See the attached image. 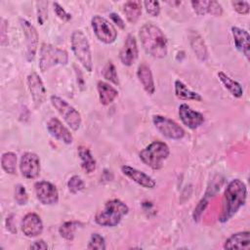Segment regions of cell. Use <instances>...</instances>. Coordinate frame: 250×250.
<instances>
[{"instance_id": "obj_21", "label": "cell", "mask_w": 250, "mask_h": 250, "mask_svg": "<svg viewBox=\"0 0 250 250\" xmlns=\"http://www.w3.org/2000/svg\"><path fill=\"white\" fill-rule=\"evenodd\" d=\"M137 76L144 90L148 95H153L155 92V84H154V79H153V75L150 70V67L145 62L141 63L137 70Z\"/></svg>"}, {"instance_id": "obj_37", "label": "cell", "mask_w": 250, "mask_h": 250, "mask_svg": "<svg viewBox=\"0 0 250 250\" xmlns=\"http://www.w3.org/2000/svg\"><path fill=\"white\" fill-rule=\"evenodd\" d=\"M53 7H54V12L58 16L59 19H61L63 21H68L71 20V15L68 14L63 9V7H62L58 2H54L53 3Z\"/></svg>"}, {"instance_id": "obj_35", "label": "cell", "mask_w": 250, "mask_h": 250, "mask_svg": "<svg viewBox=\"0 0 250 250\" xmlns=\"http://www.w3.org/2000/svg\"><path fill=\"white\" fill-rule=\"evenodd\" d=\"M15 200L19 205H25L28 200V194L25 188L19 184L15 188Z\"/></svg>"}, {"instance_id": "obj_32", "label": "cell", "mask_w": 250, "mask_h": 250, "mask_svg": "<svg viewBox=\"0 0 250 250\" xmlns=\"http://www.w3.org/2000/svg\"><path fill=\"white\" fill-rule=\"evenodd\" d=\"M87 248L90 250H104L105 249L104 238L99 233H92L91 238L88 242Z\"/></svg>"}, {"instance_id": "obj_2", "label": "cell", "mask_w": 250, "mask_h": 250, "mask_svg": "<svg viewBox=\"0 0 250 250\" xmlns=\"http://www.w3.org/2000/svg\"><path fill=\"white\" fill-rule=\"evenodd\" d=\"M141 44L146 54L156 59L167 56V39L162 30L152 23L144 24L139 31Z\"/></svg>"}, {"instance_id": "obj_9", "label": "cell", "mask_w": 250, "mask_h": 250, "mask_svg": "<svg viewBox=\"0 0 250 250\" xmlns=\"http://www.w3.org/2000/svg\"><path fill=\"white\" fill-rule=\"evenodd\" d=\"M152 122L156 130L167 139L180 140L186 134L183 127H181L177 122L166 116L153 115Z\"/></svg>"}, {"instance_id": "obj_6", "label": "cell", "mask_w": 250, "mask_h": 250, "mask_svg": "<svg viewBox=\"0 0 250 250\" xmlns=\"http://www.w3.org/2000/svg\"><path fill=\"white\" fill-rule=\"evenodd\" d=\"M68 62V54L65 50L54 45L43 43L39 53V68L45 72L55 65H65Z\"/></svg>"}, {"instance_id": "obj_8", "label": "cell", "mask_w": 250, "mask_h": 250, "mask_svg": "<svg viewBox=\"0 0 250 250\" xmlns=\"http://www.w3.org/2000/svg\"><path fill=\"white\" fill-rule=\"evenodd\" d=\"M91 25L96 37L104 44H112L117 38V31L113 24L105 18L96 15L91 20Z\"/></svg>"}, {"instance_id": "obj_25", "label": "cell", "mask_w": 250, "mask_h": 250, "mask_svg": "<svg viewBox=\"0 0 250 250\" xmlns=\"http://www.w3.org/2000/svg\"><path fill=\"white\" fill-rule=\"evenodd\" d=\"M174 86H175V95L178 99L183 101H195V102L202 101V97L200 94L188 89L187 85L183 83L181 80H176Z\"/></svg>"}, {"instance_id": "obj_14", "label": "cell", "mask_w": 250, "mask_h": 250, "mask_svg": "<svg viewBox=\"0 0 250 250\" xmlns=\"http://www.w3.org/2000/svg\"><path fill=\"white\" fill-rule=\"evenodd\" d=\"M178 113H179V117H180L182 123L191 130L197 129L205 121V118L202 113H200L196 110H193L187 104H180Z\"/></svg>"}, {"instance_id": "obj_13", "label": "cell", "mask_w": 250, "mask_h": 250, "mask_svg": "<svg viewBox=\"0 0 250 250\" xmlns=\"http://www.w3.org/2000/svg\"><path fill=\"white\" fill-rule=\"evenodd\" d=\"M20 170L25 179H35L40 173V159L36 153L25 152L20 161Z\"/></svg>"}, {"instance_id": "obj_42", "label": "cell", "mask_w": 250, "mask_h": 250, "mask_svg": "<svg viewBox=\"0 0 250 250\" xmlns=\"http://www.w3.org/2000/svg\"><path fill=\"white\" fill-rule=\"evenodd\" d=\"M14 215H10L7 217L6 219V228L7 229L12 232V233H16L17 232V229H16V226L14 224Z\"/></svg>"}, {"instance_id": "obj_39", "label": "cell", "mask_w": 250, "mask_h": 250, "mask_svg": "<svg viewBox=\"0 0 250 250\" xmlns=\"http://www.w3.org/2000/svg\"><path fill=\"white\" fill-rule=\"evenodd\" d=\"M207 205H208V200L206 199V197L202 198V199L198 202V204H197L196 207L194 208V212H193V215H192L193 220H194L195 222H198V221H199V219H200V217H201L203 211H204L205 208L207 207Z\"/></svg>"}, {"instance_id": "obj_29", "label": "cell", "mask_w": 250, "mask_h": 250, "mask_svg": "<svg viewBox=\"0 0 250 250\" xmlns=\"http://www.w3.org/2000/svg\"><path fill=\"white\" fill-rule=\"evenodd\" d=\"M83 225L80 223V222H77V221H68V222H65L63 223L60 229H59V232L61 234V236L66 240H73L74 238V233H75V230L82 227Z\"/></svg>"}, {"instance_id": "obj_11", "label": "cell", "mask_w": 250, "mask_h": 250, "mask_svg": "<svg viewBox=\"0 0 250 250\" xmlns=\"http://www.w3.org/2000/svg\"><path fill=\"white\" fill-rule=\"evenodd\" d=\"M37 199L44 205H54L59 201V191L55 185L47 181H39L34 185Z\"/></svg>"}, {"instance_id": "obj_20", "label": "cell", "mask_w": 250, "mask_h": 250, "mask_svg": "<svg viewBox=\"0 0 250 250\" xmlns=\"http://www.w3.org/2000/svg\"><path fill=\"white\" fill-rule=\"evenodd\" d=\"M193 11L199 15L203 16L209 14L211 16L220 17L223 15V8L221 4L214 0H202V1H191L190 2Z\"/></svg>"}, {"instance_id": "obj_26", "label": "cell", "mask_w": 250, "mask_h": 250, "mask_svg": "<svg viewBox=\"0 0 250 250\" xmlns=\"http://www.w3.org/2000/svg\"><path fill=\"white\" fill-rule=\"evenodd\" d=\"M78 156L81 160V167L87 173L91 174L96 170V160L92 155L90 149L84 146H80L77 148Z\"/></svg>"}, {"instance_id": "obj_16", "label": "cell", "mask_w": 250, "mask_h": 250, "mask_svg": "<svg viewBox=\"0 0 250 250\" xmlns=\"http://www.w3.org/2000/svg\"><path fill=\"white\" fill-rule=\"evenodd\" d=\"M21 231L27 237H36L43 231V222L36 213H27L21 220Z\"/></svg>"}, {"instance_id": "obj_41", "label": "cell", "mask_w": 250, "mask_h": 250, "mask_svg": "<svg viewBox=\"0 0 250 250\" xmlns=\"http://www.w3.org/2000/svg\"><path fill=\"white\" fill-rule=\"evenodd\" d=\"M109 18L111 19V21H113V23H115L120 29H124L125 28V23L124 21L121 19V17L116 14V13H110L109 14Z\"/></svg>"}, {"instance_id": "obj_3", "label": "cell", "mask_w": 250, "mask_h": 250, "mask_svg": "<svg viewBox=\"0 0 250 250\" xmlns=\"http://www.w3.org/2000/svg\"><path fill=\"white\" fill-rule=\"evenodd\" d=\"M128 206L119 199H111L104 203V209L95 216V222L102 227H115L128 214Z\"/></svg>"}, {"instance_id": "obj_40", "label": "cell", "mask_w": 250, "mask_h": 250, "mask_svg": "<svg viewBox=\"0 0 250 250\" xmlns=\"http://www.w3.org/2000/svg\"><path fill=\"white\" fill-rule=\"evenodd\" d=\"M7 29H8V22L6 20L1 19V26H0V44L1 46H6L8 44V36H7Z\"/></svg>"}, {"instance_id": "obj_5", "label": "cell", "mask_w": 250, "mask_h": 250, "mask_svg": "<svg viewBox=\"0 0 250 250\" xmlns=\"http://www.w3.org/2000/svg\"><path fill=\"white\" fill-rule=\"evenodd\" d=\"M70 43L71 50L76 60L88 72H91L93 70V60L87 36L82 30H74L70 36Z\"/></svg>"}, {"instance_id": "obj_4", "label": "cell", "mask_w": 250, "mask_h": 250, "mask_svg": "<svg viewBox=\"0 0 250 250\" xmlns=\"http://www.w3.org/2000/svg\"><path fill=\"white\" fill-rule=\"evenodd\" d=\"M170 154L167 144L161 141H154L142 149L139 153L141 161L153 170H159L163 167V162Z\"/></svg>"}, {"instance_id": "obj_30", "label": "cell", "mask_w": 250, "mask_h": 250, "mask_svg": "<svg viewBox=\"0 0 250 250\" xmlns=\"http://www.w3.org/2000/svg\"><path fill=\"white\" fill-rule=\"evenodd\" d=\"M1 166L8 174H16L17 172V155L12 151H8L2 154Z\"/></svg>"}, {"instance_id": "obj_10", "label": "cell", "mask_w": 250, "mask_h": 250, "mask_svg": "<svg viewBox=\"0 0 250 250\" xmlns=\"http://www.w3.org/2000/svg\"><path fill=\"white\" fill-rule=\"evenodd\" d=\"M21 26L23 30V34L25 37L26 43V60L27 62H32L35 58L37 47H38V33L34 25L24 19L20 20Z\"/></svg>"}, {"instance_id": "obj_23", "label": "cell", "mask_w": 250, "mask_h": 250, "mask_svg": "<svg viewBox=\"0 0 250 250\" xmlns=\"http://www.w3.org/2000/svg\"><path fill=\"white\" fill-rule=\"evenodd\" d=\"M97 90L100 102L104 105L110 104L118 96V91L104 81H98Z\"/></svg>"}, {"instance_id": "obj_36", "label": "cell", "mask_w": 250, "mask_h": 250, "mask_svg": "<svg viewBox=\"0 0 250 250\" xmlns=\"http://www.w3.org/2000/svg\"><path fill=\"white\" fill-rule=\"evenodd\" d=\"M144 6L146 12L151 17H157L160 13V5L158 1H145Z\"/></svg>"}, {"instance_id": "obj_17", "label": "cell", "mask_w": 250, "mask_h": 250, "mask_svg": "<svg viewBox=\"0 0 250 250\" xmlns=\"http://www.w3.org/2000/svg\"><path fill=\"white\" fill-rule=\"evenodd\" d=\"M46 128L50 135L60 142L69 145L73 142V136L70 131L57 117H52L48 120Z\"/></svg>"}, {"instance_id": "obj_15", "label": "cell", "mask_w": 250, "mask_h": 250, "mask_svg": "<svg viewBox=\"0 0 250 250\" xmlns=\"http://www.w3.org/2000/svg\"><path fill=\"white\" fill-rule=\"evenodd\" d=\"M139 50L137 40L132 34H128L119 52V59L123 65L131 66L138 59Z\"/></svg>"}, {"instance_id": "obj_27", "label": "cell", "mask_w": 250, "mask_h": 250, "mask_svg": "<svg viewBox=\"0 0 250 250\" xmlns=\"http://www.w3.org/2000/svg\"><path fill=\"white\" fill-rule=\"evenodd\" d=\"M123 12L129 22L136 23L142 15L141 1H136V0L127 1L123 6Z\"/></svg>"}, {"instance_id": "obj_12", "label": "cell", "mask_w": 250, "mask_h": 250, "mask_svg": "<svg viewBox=\"0 0 250 250\" xmlns=\"http://www.w3.org/2000/svg\"><path fill=\"white\" fill-rule=\"evenodd\" d=\"M26 83L34 105L39 107L46 100V88L41 77L33 71L27 75Z\"/></svg>"}, {"instance_id": "obj_7", "label": "cell", "mask_w": 250, "mask_h": 250, "mask_svg": "<svg viewBox=\"0 0 250 250\" xmlns=\"http://www.w3.org/2000/svg\"><path fill=\"white\" fill-rule=\"evenodd\" d=\"M50 102L72 131H77L80 128L82 119L77 109H75L65 100L56 95L50 97Z\"/></svg>"}, {"instance_id": "obj_18", "label": "cell", "mask_w": 250, "mask_h": 250, "mask_svg": "<svg viewBox=\"0 0 250 250\" xmlns=\"http://www.w3.org/2000/svg\"><path fill=\"white\" fill-rule=\"evenodd\" d=\"M121 171L126 177H128L138 185L142 186L143 188H154L156 186V182L150 176L136 168H133L128 165H123L121 166Z\"/></svg>"}, {"instance_id": "obj_24", "label": "cell", "mask_w": 250, "mask_h": 250, "mask_svg": "<svg viewBox=\"0 0 250 250\" xmlns=\"http://www.w3.org/2000/svg\"><path fill=\"white\" fill-rule=\"evenodd\" d=\"M189 43L193 53L198 58V60L204 62L208 59V51L204 43V40L197 32L192 31L189 34Z\"/></svg>"}, {"instance_id": "obj_19", "label": "cell", "mask_w": 250, "mask_h": 250, "mask_svg": "<svg viewBox=\"0 0 250 250\" xmlns=\"http://www.w3.org/2000/svg\"><path fill=\"white\" fill-rule=\"evenodd\" d=\"M231 33L236 49L245 56L249 61L250 59V36L249 33L238 26H231Z\"/></svg>"}, {"instance_id": "obj_31", "label": "cell", "mask_w": 250, "mask_h": 250, "mask_svg": "<svg viewBox=\"0 0 250 250\" xmlns=\"http://www.w3.org/2000/svg\"><path fill=\"white\" fill-rule=\"evenodd\" d=\"M103 76L105 78L107 81L118 85L119 84V79H118V74L115 68V65L112 63V62L108 61L105 65L103 68Z\"/></svg>"}, {"instance_id": "obj_43", "label": "cell", "mask_w": 250, "mask_h": 250, "mask_svg": "<svg viewBox=\"0 0 250 250\" xmlns=\"http://www.w3.org/2000/svg\"><path fill=\"white\" fill-rule=\"evenodd\" d=\"M29 248L30 249H35V250H38V249L46 250V249H48V245H47V243L44 240L40 239V240H36L32 244H30Z\"/></svg>"}, {"instance_id": "obj_34", "label": "cell", "mask_w": 250, "mask_h": 250, "mask_svg": "<svg viewBox=\"0 0 250 250\" xmlns=\"http://www.w3.org/2000/svg\"><path fill=\"white\" fill-rule=\"evenodd\" d=\"M48 2L46 1H37V21L39 24H43L48 18Z\"/></svg>"}, {"instance_id": "obj_38", "label": "cell", "mask_w": 250, "mask_h": 250, "mask_svg": "<svg viewBox=\"0 0 250 250\" xmlns=\"http://www.w3.org/2000/svg\"><path fill=\"white\" fill-rule=\"evenodd\" d=\"M233 9L240 15H247L250 11V6L247 1H232Z\"/></svg>"}, {"instance_id": "obj_1", "label": "cell", "mask_w": 250, "mask_h": 250, "mask_svg": "<svg viewBox=\"0 0 250 250\" xmlns=\"http://www.w3.org/2000/svg\"><path fill=\"white\" fill-rule=\"evenodd\" d=\"M246 197L247 188L245 184L239 179L230 181L224 192L222 213L220 215L219 221L221 223H226L231 219L245 204Z\"/></svg>"}, {"instance_id": "obj_28", "label": "cell", "mask_w": 250, "mask_h": 250, "mask_svg": "<svg viewBox=\"0 0 250 250\" xmlns=\"http://www.w3.org/2000/svg\"><path fill=\"white\" fill-rule=\"evenodd\" d=\"M218 78L219 80L222 82V84L225 86V88L235 98H240L243 95V89L241 87V85L233 80L232 78H230L229 75H227L225 72L223 71H219L218 72Z\"/></svg>"}, {"instance_id": "obj_22", "label": "cell", "mask_w": 250, "mask_h": 250, "mask_svg": "<svg viewBox=\"0 0 250 250\" xmlns=\"http://www.w3.org/2000/svg\"><path fill=\"white\" fill-rule=\"evenodd\" d=\"M225 249H244L250 248V232L240 231L230 235L224 244Z\"/></svg>"}, {"instance_id": "obj_33", "label": "cell", "mask_w": 250, "mask_h": 250, "mask_svg": "<svg viewBox=\"0 0 250 250\" xmlns=\"http://www.w3.org/2000/svg\"><path fill=\"white\" fill-rule=\"evenodd\" d=\"M67 188H68V190L71 193L75 194V193H78L79 191H81L82 189H84L85 184H84L83 180L79 176L74 175V176L70 177V179L68 180Z\"/></svg>"}]
</instances>
